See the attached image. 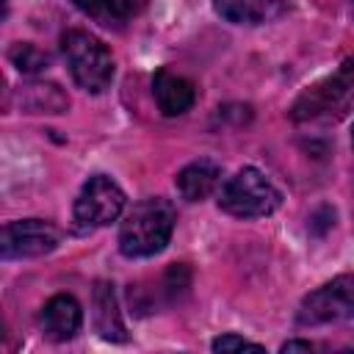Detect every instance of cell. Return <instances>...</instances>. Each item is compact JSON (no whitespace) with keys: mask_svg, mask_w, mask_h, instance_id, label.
Here are the masks:
<instances>
[{"mask_svg":"<svg viewBox=\"0 0 354 354\" xmlns=\"http://www.w3.org/2000/svg\"><path fill=\"white\" fill-rule=\"evenodd\" d=\"M177 213L171 202L155 196L133 205L119 227V252L124 257H152L166 249Z\"/></svg>","mask_w":354,"mask_h":354,"instance_id":"cell-1","label":"cell"},{"mask_svg":"<svg viewBox=\"0 0 354 354\" xmlns=\"http://www.w3.org/2000/svg\"><path fill=\"white\" fill-rule=\"evenodd\" d=\"M61 53L69 66L72 80L88 91V94H102L111 80H113V58L111 50L91 36L88 30H66L61 36Z\"/></svg>","mask_w":354,"mask_h":354,"instance_id":"cell-2","label":"cell"},{"mask_svg":"<svg viewBox=\"0 0 354 354\" xmlns=\"http://www.w3.org/2000/svg\"><path fill=\"white\" fill-rule=\"evenodd\" d=\"M279 188L254 166H243L218 194V207L238 218H260L279 207Z\"/></svg>","mask_w":354,"mask_h":354,"instance_id":"cell-3","label":"cell"},{"mask_svg":"<svg viewBox=\"0 0 354 354\" xmlns=\"http://www.w3.org/2000/svg\"><path fill=\"white\" fill-rule=\"evenodd\" d=\"M354 102V61L343 64L332 77L310 86L290 108V116L296 122H313V119H329L340 116Z\"/></svg>","mask_w":354,"mask_h":354,"instance_id":"cell-4","label":"cell"},{"mask_svg":"<svg viewBox=\"0 0 354 354\" xmlns=\"http://www.w3.org/2000/svg\"><path fill=\"white\" fill-rule=\"evenodd\" d=\"M299 324L318 326L354 318V274H340L307 293L299 304Z\"/></svg>","mask_w":354,"mask_h":354,"instance_id":"cell-5","label":"cell"},{"mask_svg":"<svg viewBox=\"0 0 354 354\" xmlns=\"http://www.w3.org/2000/svg\"><path fill=\"white\" fill-rule=\"evenodd\" d=\"M124 210V191L105 174H94L83 183L75 199V221L80 227H105Z\"/></svg>","mask_w":354,"mask_h":354,"instance_id":"cell-6","label":"cell"},{"mask_svg":"<svg viewBox=\"0 0 354 354\" xmlns=\"http://www.w3.org/2000/svg\"><path fill=\"white\" fill-rule=\"evenodd\" d=\"M58 230L50 221L41 218H19L8 221L3 227V257L8 260H22V257H41L50 254L58 246Z\"/></svg>","mask_w":354,"mask_h":354,"instance_id":"cell-7","label":"cell"},{"mask_svg":"<svg viewBox=\"0 0 354 354\" xmlns=\"http://www.w3.org/2000/svg\"><path fill=\"white\" fill-rule=\"evenodd\" d=\"M39 324L44 329V335L50 340H72L77 332H80V324H83V310L80 304L75 301V296H66V293H58L53 296L44 307H41V315H39Z\"/></svg>","mask_w":354,"mask_h":354,"instance_id":"cell-8","label":"cell"},{"mask_svg":"<svg viewBox=\"0 0 354 354\" xmlns=\"http://www.w3.org/2000/svg\"><path fill=\"white\" fill-rule=\"evenodd\" d=\"M152 94L155 102L160 108L163 116H180L185 111H191L194 100H196V88L188 77L174 75L169 69H158L152 77Z\"/></svg>","mask_w":354,"mask_h":354,"instance_id":"cell-9","label":"cell"},{"mask_svg":"<svg viewBox=\"0 0 354 354\" xmlns=\"http://www.w3.org/2000/svg\"><path fill=\"white\" fill-rule=\"evenodd\" d=\"M218 17L232 25H266L285 14L282 0H213Z\"/></svg>","mask_w":354,"mask_h":354,"instance_id":"cell-10","label":"cell"},{"mask_svg":"<svg viewBox=\"0 0 354 354\" xmlns=\"http://www.w3.org/2000/svg\"><path fill=\"white\" fill-rule=\"evenodd\" d=\"M94 329L102 340H111V343H124L127 340V329H124V321H122V310H119V301H116V293H113V285L108 282H97L94 288Z\"/></svg>","mask_w":354,"mask_h":354,"instance_id":"cell-11","label":"cell"},{"mask_svg":"<svg viewBox=\"0 0 354 354\" xmlns=\"http://www.w3.org/2000/svg\"><path fill=\"white\" fill-rule=\"evenodd\" d=\"M221 183V166L213 160H194L177 174V191L183 194L185 202H202L207 199L216 185Z\"/></svg>","mask_w":354,"mask_h":354,"instance_id":"cell-12","label":"cell"},{"mask_svg":"<svg viewBox=\"0 0 354 354\" xmlns=\"http://www.w3.org/2000/svg\"><path fill=\"white\" fill-rule=\"evenodd\" d=\"M19 105L28 113H61L69 108V100L55 83H28L19 91Z\"/></svg>","mask_w":354,"mask_h":354,"instance_id":"cell-13","label":"cell"},{"mask_svg":"<svg viewBox=\"0 0 354 354\" xmlns=\"http://www.w3.org/2000/svg\"><path fill=\"white\" fill-rule=\"evenodd\" d=\"M75 6L102 25H119L136 17L147 6V0H75Z\"/></svg>","mask_w":354,"mask_h":354,"instance_id":"cell-14","label":"cell"},{"mask_svg":"<svg viewBox=\"0 0 354 354\" xmlns=\"http://www.w3.org/2000/svg\"><path fill=\"white\" fill-rule=\"evenodd\" d=\"M8 58H11V64H14L19 72H25V75H36V72L47 69V64H50L47 53H41L36 44H28V41L14 44V47L8 50Z\"/></svg>","mask_w":354,"mask_h":354,"instance_id":"cell-15","label":"cell"},{"mask_svg":"<svg viewBox=\"0 0 354 354\" xmlns=\"http://www.w3.org/2000/svg\"><path fill=\"white\" fill-rule=\"evenodd\" d=\"M243 348H260V346L252 343V340H246V337H241V335H232V332H227V335H221V337L213 340V351H221V354H227V351H243Z\"/></svg>","mask_w":354,"mask_h":354,"instance_id":"cell-16","label":"cell"},{"mask_svg":"<svg viewBox=\"0 0 354 354\" xmlns=\"http://www.w3.org/2000/svg\"><path fill=\"white\" fill-rule=\"evenodd\" d=\"M282 351L288 354V351H313V346L307 343V340H288L285 346H282Z\"/></svg>","mask_w":354,"mask_h":354,"instance_id":"cell-17","label":"cell"},{"mask_svg":"<svg viewBox=\"0 0 354 354\" xmlns=\"http://www.w3.org/2000/svg\"><path fill=\"white\" fill-rule=\"evenodd\" d=\"M351 147H354V124H351Z\"/></svg>","mask_w":354,"mask_h":354,"instance_id":"cell-18","label":"cell"}]
</instances>
